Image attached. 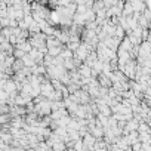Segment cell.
<instances>
[{
    "label": "cell",
    "mask_w": 151,
    "mask_h": 151,
    "mask_svg": "<svg viewBox=\"0 0 151 151\" xmlns=\"http://www.w3.org/2000/svg\"><path fill=\"white\" fill-rule=\"evenodd\" d=\"M36 111L40 114V116H47L52 110H50V102L49 101H45V102H40L36 105Z\"/></svg>",
    "instance_id": "1"
}]
</instances>
